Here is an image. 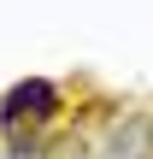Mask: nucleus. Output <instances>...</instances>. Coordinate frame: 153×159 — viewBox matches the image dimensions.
Returning a JSON list of instances; mask_svg holds the SVG:
<instances>
[{
	"label": "nucleus",
	"mask_w": 153,
	"mask_h": 159,
	"mask_svg": "<svg viewBox=\"0 0 153 159\" xmlns=\"http://www.w3.org/2000/svg\"><path fill=\"white\" fill-rule=\"evenodd\" d=\"M59 83H47V77H24V83H12L6 94H0V130L6 136H18V130H41V124H53L59 118Z\"/></svg>",
	"instance_id": "1"
},
{
	"label": "nucleus",
	"mask_w": 153,
	"mask_h": 159,
	"mask_svg": "<svg viewBox=\"0 0 153 159\" xmlns=\"http://www.w3.org/2000/svg\"><path fill=\"white\" fill-rule=\"evenodd\" d=\"M41 159H88V142H83V130H65V136H53Z\"/></svg>",
	"instance_id": "2"
}]
</instances>
